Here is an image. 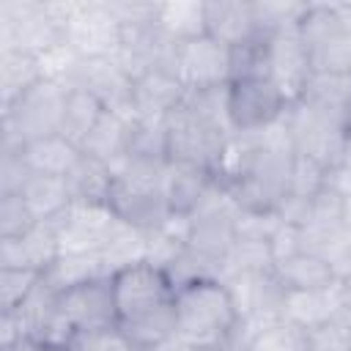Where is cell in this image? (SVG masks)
Listing matches in <instances>:
<instances>
[{
	"label": "cell",
	"mask_w": 351,
	"mask_h": 351,
	"mask_svg": "<svg viewBox=\"0 0 351 351\" xmlns=\"http://www.w3.org/2000/svg\"><path fill=\"white\" fill-rule=\"evenodd\" d=\"M176 332L203 351L225 348L241 329L230 288L219 277H195L176 285Z\"/></svg>",
	"instance_id": "obj_1"
},
{
	"label": "cell",
	"mask_w": 351,
	"mask_h": 351,
	"mask_svg": "<svg viewBox=\"0 0 351 351\" xmlns=\"http://www.w3.org/2000/svg\"><path fill=\"white\" fill-rule=\"evenodd\" d=\"M296 30L313 74L351 77V22L343 14V5L304 3Z\"/></svg>",
	"instance_id": "obj_2"
},
{
	"label": "cell",
	"mask_w": 351,
	"mask_h": 351,
	"mask_svg": "<svg viewBox=\"0 0 351 351\" xmlns=\"http://www.w3.org/2000/svg\"><path fill=\"white\" fill-rule=\"evenodd\" d=\"M69 96V82L58 77H44L11 104L3 107L5 151H19L27 143L60 134L63 107Z\"/></svg>",
	"instance_id": "obj_3"
},
{
	"label": "cell",
	"mask_w": 351,
	"mask_h": 351,
	"mask_svg": "<svg viewBox=\"0 0 351 351\" xmlns=\"http://www.w3.org/2000/svg\"><path fill=\"white\" fill-rule=\"evenodd\" d=\"M285 132L291 137L293 154L310 156L324 167H335L340 145L346 140V110L315 104L310 99H296L285 110Z\"/></svg>",
	"instance_id": "obj_4"
},
{
	"label": "cell",
	"mask_w": 351,
	"mask_h": 351,
	"mask_svg": "<svg viewBox=\"0 0 351 351\" xmlns=\"http://www.w3.org/2000/svg\"><path fill=\"white\" fill-rule=\"evenodd\" d=\"M110 285H112L118 324H126L159 307H167L173 304V296H176V282L167 274V269L148 258L110 271Z\"/></svg>",
	"instance_id": "obj_5"
},
{
	"label": "cell",
	"mask_w": 351,
	"mask_h": 351,
	"mask_svg": "<svg viewBox=\"0 0 351 351\" xmlns=\"http://www.w3.org/2000/svg\"><path fill=\"white\" fill-rule=\"evenodd\" d=\"M288 96L271 77H239L225 85V115L233 134H258L282 121Z\"/></svg>",
	"instance_id": "obj_6"
},
{
	"label": "cell",
	"mask_w": 351,
	"mask_h": 351,
	"mask_svg": "<svg viewBox=\"0 0 351 351\" xmlns=\"http://www.w3.org/2000/svg\"><path fill=\"white\" fill-rule=\"evenodd\" d=\"M170 69L176 71L186 93L214 90L230 82V49L203 33L173 44Z\"/></svg>",
	"instance_id": "obj_7"
},
{
	"label": "cell",
	"mask_w": 351,
	"mask_h": 351,
	"mask_svg": "<svg viewBox=\"0 0 351 351\" xmlns=\"http://www.w3.org/2000/svg\"><path fill=\"white\" fill-rule=\"evenodd\" d=\"M58 310L77 332V340L85 335H99L118 326V313L112 302L110 274L82 280L58 293Z\"/></svg>",
	"instance_id": "obj_8"
},
{
	"label": "cell",
	"mask_w": 351,
	"mask_h": 351,
	"mask_svg": "<svg viewBox=\"0 0 351 351\" xmlns=\"http://www.w3.org/2000/svg\"><path fill=\"white\" fill-rule=\"evenodd\" d=\"M69 85H80L90 90L104 110L132 115V85L134 77L123 69V63L115 55H101V58H80Z\"/></svg>",
	"instance_id": "obj_9"
},
{
	"label": "cell",
	"mask_w": 351,
	"mask_h": 351,
	"mask_svg": "<svg viewBox=\"0 0 351 351\" xmlns=\"http://www.w3.org/2000/svg\"><path fill=\"white\" fill-rule=\"evenodd\" d=\"M269 47V77L280 85V90L288 96V101H296L310 80V60L304 52V44L299 38L296 22H288L266 36Z\"/></svg>",
	"instance_id": "obj_10"
},
{
	"label": "cell",
	"mask_w": 351,
	"mask_h": 351,
	"mask_svg": "<svg viewBox=\"0 0 351 351\" xmlns=\"http://www.w3.org/2000/svg\"><path fill=\"white\" fill-rule=\"evenodd\" d=\"M186 99V88L170 66H154L134 77L132 118H167Z\"/></svg>",
	"instance_id": "obj_11"
},
{
	"label": "cell",
	"mask_w": 351,
	"mask_h": 351,
	"mask_svg": "<svg viewBox=\"0 0 351 351\" xmlns=\"http://www.w3.org/2000/svg\"><path fill=\"white\" fill-rule=\"evenodd\" d=\"M60 258V239L55 222H38L16 239H0V269L47 271Z\"/></svg>",
	"instance_id": "obj_12"
},
{
	"label": "cell",
	"mask_w": 351,
	"mask_h": 351,
	"mask_svg": "<svg viewBox=\"0 0 351 351\" xmlns=\"http://www.w3.org/2000/svg\"><path fill=\"white\" fill-rule=\"evenodd\" d=\"M203 14H206V36L217 38L228 49H236L266 33L261 27L255 3H225V0L203 3Z\"/></svg>",
	"instance_id": "obj_13"
},
{
	"label": "cell",
	"mask_w": 351,
	"mask_h": 351,
	"mask_svg": "<svg viewBox=\"0 0 351 351\" xmlns=\"http://www.w3.org/2000/svg\"><path fill=\"white\" fill-rule=\"evenodd\" d=\"M217 186V178L211 170L200 165H186V162H170L165 176H162V192L167 197V206L173 217H192L195 208L206 200V195Z\"/></svg>",
	"instance_id": "obj_14"
},
{
	"label": "cell",
	"mask_w": 351,
	"mask_h": 351,
	"mask_svg": "<svg viewBox=\"0 0 351 351\" xmlns=\"http://www.w3.org/2000/svg\"><path fill=\"white\" fill-rule=\"evenodd\" d=\"M271 274L282 291H318V288H326L337 280L332 261L318 255V252H307V250L277 261Z\"/></svg>",
	"instance_id": "obj_15"
},
{
	"label": "cell",
	"mask_w": 351,
	"mask_h": 351,
	"mask_svg": "<svg viewBox=\"0 0 351 351\" xmlns=\"http://www.w3.org/2000/svg\"><path fill=\"white\" fill-rule=\"evenodd\" d=\"M19 195L27 203L30 214L36 217V222H58L74 206L69 181L66 178H58V176L30 173L27 181L22 184Z\"/></svg>",
	"instance_id": "obj_16"
},
{
	"label": "cell",
	"mask_w": 351,
	"mask_h": 351,
	"mask_svg": "<svg viewBox=\"0 0 351 351\" xmlns=\"http://www.w3.org/2000/svg\"><path fill=\"white\" fill-rule=\"evenodd\" d=\"M19 154L25 159V165L30 167V173L58 176V178H69L71 170L77 167V162L82 159V151L63 134H52V137L27 143L19 148Z\"/></svg>",
	"instance_id": "obj_17"
},
{
	"label": "cell",
	"mask_w": 351,
	"mask_h": 351,
	"mask_svg": "<svg viewBox=\"0 0 351 351\" xmlns=\"http://www.w3.org/2000/svg\"><path fill=\"white\" fill-rule=\"evenodd\" d=\"M129 129H132V115H121V112L107 110L101 115V121L96 123V129L90 132V137L82 143V154L115 167L126 156Z\"/></svg>",
	"instance_id": "obj_18"
},
{
	"label": "cell",
	"mask_w": 351,
	"mask_h": 351,
	"mask_svg": "<svg viewBox=\"0 0 351 351\" xmlns=\"http://www.w3.org/2000/svg\"><path fill=\"white\" fill-rule=\"evenodd\" d=\"M47 77L44 58L33 55L19 47H5L0 58V82H3V107L33 88L38 80Z\"/></svg>",
	"instance_id": "obj_19"
},
{
	"label": "cell",
	"mask_w": 351,
	"mask_h": 351,
	"mask_svg": "<svg viewBox=\"0 0 351 351\" xmlns=\"http://www.w3.org/2000/svg\"><path fill=\"white\" fill-rule=\"evenodd\" d=\"M104 104L85 88L80 85H69V96H66V107H63V123H60V134L66 140H71L80 151L82 143L90 137V132L96 129V123L104 115Z\"/></svg>",
	"instance_id": "obj_20"
},
{
	"label": "cell",
	"mask_w": 351,
	"mask_h": 351,
	"mask_svg": "<svg viewBox=\"0 0 351 351\" xmlns=\"http://www.w3.org/2000/svg\"><path fill=\"white\" fill-rule=\"evenodd\" d=\"M112 176L115 173H112L110 165L82 154V159L77 162V167L66 178L69 189H71V197H74V206H107Z\"/></svg>",
	"instance_id": "obj_21"
},
{
	"label": "cell",
	"mask_w": 351,
	"mask_h": 351,
	"mask_svg": "<svg viewBox=\"0 0 351 351\" xmlns=\"http://www.w3.org/2000/svg\"><path fill=\"white\" fill-rule=\"evenodd\" d=\"M156 25L167 36V41L178 44L206 33L203 3H165L156 5Z\"/></svg>",
	"instance_id": "obj_22"
},
{
	"label": "cell",
	"mask_w": 351,
	"mask_h": 351,
	"mask_svg": "<svg viewBox=\"0 0 351 351\" xmlns=\"http://www.w3.org/2000/svg\"><path fill=\"white\" fill-rule=\"evenodd\" d=\"M244 351H307V329L288 318L269 321L247 335Z\"/></svg>",
	"instance_id": "obj_23"
},
{
	"label": "cell",
	"mask_w": 351,
	"mask_h": 351,
	"mask_svg": "<svg viewBox=\"0 0 351 351\" xmlns=\"http://www.w3.org/2000/svg\"><path fill=\"white\" fill-rule=\"evenodd\" d=\"M118 329L132 346H137L143 351H151L154 346H159L162 340L176 335V310H173V304H167V307H159V310H154L148 315H140L134 321L118 324Z\"/></svg>",
	"instance_id": "obj_24"
},
{
	"label": "cell",
	"mask_w": 351,
	"mask_h": 351,
	"mask_svg": "<svg viewBox=\"0 0 351 351\" xmlns=\"http://www.w3.org/2000/svg\"><path fill=\"white\" fill-rule=\"evenodd\" d=\"M41 271L33 269H0V304L3 313H14L41 282Z\"/></svg>",
	"instance_id": "obj_25"
},
{
	"label": "cell",
	"mask_w": 351,
	"mask_h": 351,
	"mask_svg": "<svg viewBox=\"0 0 351 351\" xmlns=\"http://www.w3.org/2000/svg\"><path fill=\"white\" fill-rule=\"evenodd\" d=\"M307 351H351V313L310 326Z\"/></svg>",
	"instance_id": "obj_26"
},
{
	"label": "cell",
	"mask_w": 351,
	"mask_h": 351,
	"mask_svg": "<svg viewBox=\"0 0 351 351\" xmlns=\"http://www.w3.org/2000/svg\"><path fill=\"white\" fill-rule=\"evenodd\" d=\"M36 217L30 214L27 203L22 200L19 192H5L0 195V239H16L36 228Z\"/></svg>",
	"instance_id": "obj_27"
},
{
	"label": "cell",
	"mask_w": 351,
	"mask_h": 351,
	"mask_svg": "<svg viewBox=\"0 0 351 351\" xmlns=\"http://www.w3.org/2000/svg\"><path fill=\"white\" fill-rule=\"evenodd\" d=\"M332 269H335V277L346 285H351V241L332 258Z\"/></svg>",
	"instance_id": "obj_28"
},
{
	"label": "cell",
	"mask_w": 351,
	"mask_h": 351,
	"mask_svg": "<svg viewBox=\"0 0 351 351\" xmlns=\"http://www.w3.org/2000/svg\"><path fill=\"white\" fill-rule=\"evenodd\" d=\"M151 351H203V348H197L195 343H189L186 337H181V335L176 332L173 337L162 340V343H159V346H154Z\"/></svg>",
	"instance_id": "obj_29"
},
{
	"label": "cell",
	"mask_w": 351,
	"mask_h": 351,
	"mask_svg": "<svg viewBox=\"0 0 351 351\" xmlns=\"http://www.w3.org/2000/svg\"><path fill=\"white\" fill-rule=\"evenodd\" d=\"M335 167H343V170H351V132H346V140L340 145V156H337V165Z\"/></svg>",
	"instance_id": "obj_30"
},
{
	"label": "cell",
	"mask_w": 351,
	"mask_h": 351,
	"mask_svg": "<svg viewBox=\"0 0 351 351\" xmlns=\"http://www.w3.org/2000/svg\"><path fill=\"white\" fill-rule=\"evenodd\" d=\"M346 129L351 132V104H348V110H346Z\"/></svg>",
	"instance_id": "obj_31"
},
{
	"label": "cell",
	"mask_w": 351,
	"mask_h": 351,
	"mask_svg": "<svg viewBox=\"0 0 351 351\" xmlns=\"http://www.w3.org/2000/svg\"><path fill=\"white\" fill-rule=\"evenodd\" d=\"M343 14L348 16V22H351V5H343Z\"/></svg>",
	"instance_id": "obj_32"
}]
</instances>
